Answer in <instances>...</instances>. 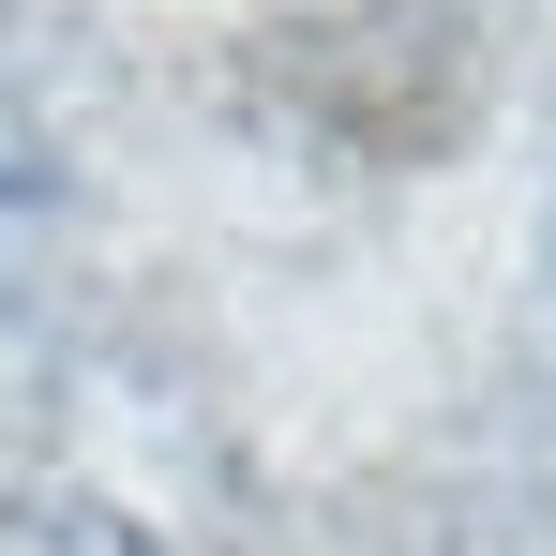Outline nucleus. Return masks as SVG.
<instances>
[{"label":"nucleus","mask_w":556,"mask_h":556,"mask_svg":"<svg viewBox=\"0 0 556 556\" xmlns=\"http://www.w3.org/2000/svg\"><path fill=\"white\" fill-rule=\"evenodd\" d=\"M542 271H556V241H542Z\"/></svg>","instance_id":"nucleus-2"},{"label":"nucleus","mask_w":556,"mask_h":556,"mask_svg":"<svg viewBox=\"0 0 556 556\" xmlns=\"http://www.w3.org/2000/svg\"><path fill=\"white\" fill-rule=\"evenodd\" d=\"M0 211H15V226H46V211H61V166H30L15 105H0Z\"/></svg>","instance_id":"nucleus-1"}]
</instances>
